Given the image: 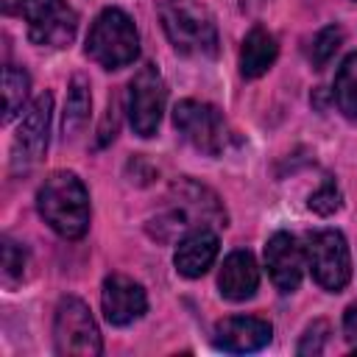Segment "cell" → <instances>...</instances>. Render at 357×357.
<instances>
[{
    "label": "cell",
    "instance_id": "9a60e30c",
    "mask_svg": "<svg viewBox=\"0 0 357 357\" xmlns=\"http://www.w3.org/2000/svg\"><path fill=\"white\" fill-rule=\"evenodd\" d=\"M218 287H220V296L229 298V301H245L257 293L259 287V268H257V259L251 251H231L223 265H220V273H218Z\"/></svg>",
    "mask_w": 357,
    "mask_h": 357
},
{
    "label": "cell",
    "instance_id": "30bf717a",
    "mask_svg": "<svg viewBox=\"0 0 357 357\" xmlns=\"http://www.w3.org/2000/svg\"><path fill=\"white\" fill-rule=\"evenodd\" d=\"M50 112H53V98L50 92H42L28 112L22 114V123L14 134L11 142V170L25 173L31 170L47 151V131H50Z\"/></svg>",
    "mask_w": 357,
    "mask_h": 357
},
{
    "label": "cell",
    "instance_id": "4fadbf2b",
    "mask_svg": "<svg viewBox=\"0 0 357 357\" xmlns=\"http://www.w3.org/2000/svg\"><path fill=\"white\" fill-rule=\"evenodd\" d=\"M273 329L265 318L257 315H231L215 324V346L223 351H234V354H245V351H257L262 346H268Z\"/></svg>",
    "mask_w": 357,
    "mask_h": 357
},
{
    "label": "cell",
    "instance_id": "277c9868",
    "mask_svg": "<svg viewBox=\"0 0 357 357\" xmlns=\"http://www.w3.org/2000/svg\"><path fill=\"white\" fill-rule=\"evenodd\" d=\"M86 56L106 70L128 67L139 56V33L134 20L123 8H103L86 33Z\"/></svg>",
    "mask_w": 357,
    "mask_h": 357
},
{
    "label": "cell",
    "instance_id": "9c48e42d",
    "mask_svg": "<svg viewBox=\"0 0 357 357\" xmlns=\"http://www.w3.org/2000/svg\"><path fill=\"white\" fill-rule=\"evenodd\" d=\"M165 103H167V86H165L162 73L153 64L139 67L134 78L128 81V103H126L134 134L153 137L162 123Z\"/></svg>",
    "mask_w": 357,
    "mask_h": 357
},
{
    "label": "cell",
    "instance_id": "7402d4cb",
    "mask_svg": "<svg viewBox=\"0 0 357 357\" xmlns=\"http://www.w3.org/2000/svg\"><path fill=\"white\" fill-rule=\"evenodd\" d=\"M310 209L318 215H332L340 209V190L335 187L332 178H326L312 195H310Z\"/></svg>",
    "mask_w": 357,
    "mask_h": 357
},
{
    "label": "cell",
    "instance_id": "3957f363",
    "mask_svg": "<svg viewBox=\"0 0 357 357\" xmlns=\"http://www.w3.org/2000/svg\"><path fill=\"white\" fill-rule=\"evenodd\" d=\"M162 28L170 45L184 56H215L218 25L198 0H165L159 6Z\"/></svg>",
    "mask_w": 357,
    "mask_h": 357
},
{
    "label": "cell",
    "instance_id": "8992f818",
    "mask_svg": "<svg viewBox=\"0 0 357 357\" xmlns=\"http://www.w3.org/2000/svg\"><path fill=\"white\" fill-rule=\"evenodd\" d=\"M304 257L312 271V279L329 290L340 293L351 279V254L349 243L337 229H321L310 231L304 240Z\"/></svg>",
    "mask_w": 357,
    "mask_h": 357
},
{
    "label": "cell",
    "instance_id": "5bb4252c",
    "mask_svg": "<svg viewBox=\"0 0 357 357\" xmlns=\"http://www.w3.org/2000/svg\"><path fill=\"white\" fill-rule=\"evenodd\" d=\"M218 248H220V243H218V234L212 229H195L178 240L176 254H173V265L181 276L198 279L218 259Z\"/></svg>",
    "mask_w": 357,
    "mask_h": 357
},
{
    "label": "cell",
    "instance_id": "cb8c5ba5",
    "mask_svg": "<svg viewBox=\"0 0 357 357\" xmlns=\"http://www.w3.org/2000/svg\"><path fill=\"white\" fill-rule=\"evenodd\" d=\"M343 332H346V340L354 343V349H357V304H351L346 310V315H343Z\"/></svg>",
    "mask_w": 357,
    "mask_h": 357
},
{
    "label": "cell",
    "instance_id": "7c38bea8",
    "mask_svg": "<svg viewBox=\"0 0 357 357\" xmlns=\"http://www.w3.org/2000/svg\"><path fill=\"white\" fill-rule=\"evenodd\" d=\"M304 245L287 234V231H276L268 245H265V265L271 273V282L276 284L279 293H293L301 284L304 276Z\"/></svg>",
    "mask_w": 357,
    "mask_h": 357
},
{
    "label": "cell",
    "instance_id": "2e32d148",
    "mask_svg": "<svg viewBox=\"0 0 357 357\" xmlns=\"http://www.w3.org/2000/svg\"><path fill=\"white\" fill-rule=\"evenodd\" d=\"M276 56H279L276 36L271 31H265L262 25H257L243 39V47H240V73L245 78H259V75H265L273 67Z\"/></svg>",
    "mask_w": 357,
    "mask_h": 357
},
{
    "label": "cell",
    "instance_id": "52a82bcc",
    "mask_svg": "<svg viewBox=\"0 0 357 357\" xmlns=\"http://www.w3.org/2000/svg\"><path fill=\"white\" fill-rule=\"evenodd\" d=\"M53 340H56V351L70 357H98L103 351L98 324L89 307L75 296H64L59 301L53 318Z\"/></svg>",
    "mask_w": 357,
    "mask_h": 357
},
{
    "label": "cell",
    "instance_id": "5b68a950",
    "mask_svg": "<svg viewBox=\"0 0 357 357\" xmlns=\"http://www.w3.org/2000/svg\"><path fill=\"white\" fill-rule=\"evenodd\" d=\"M6 14L28 20V36L42 47H67L78 31V14L64 0H3Z\"/></svg>",
    "mask_w": 357,
    "mask_h": 357
},
{
    "label": "cell",
    "instance_id": "d6986e66",
    "mask_svg": "<svg viewBox=\"0 0 357 357\" xmlns=\"http://www.w3.org/2000/svg\"><path fill=\"white\" fill-rule=\"evenodd\" d=\"M28 89H31V78L22 67L8 64L3 70V120H14L20 114V109L28 100Z\"/></svg>",
    "mask_w": 357,
    "mask_h": 357
},
{
    "label": "cell",
    "instance_id": "ffe728a7",
    "mask_svg": "<svg viewBox=\"0 0 357 357\" xmlns=\"http://www.w3.org/2000/svg\"><path fill=\"white\" fill-rule=\"evenodd\" d=\"M343 45V28L340 25H326L318 31V36L312 39V50H310V61L315 70H324L332 56L337 53V47Z\"/></svg>",
    "mask_w": 357,
    "mask_h": 357
},
{
    "label": "cell",
    "instance_id": "8fae6325",
    "mask_svg": "<svg viewBox=\"0 0 357 357\" xmlns=\"http://www.w3.org/2000/svg\"><path fill=\"white\" fill-rule=\"evenodd\" d=\"M100 307H103V315H106L109 324L128 326L137 318H142V312L148 310V296H145L142 284L134 282L131 276L112 273V276L103 279Z\"/></svg>",
    "mask_w": 357,
    "mask_h": 357
},
{
    "label": "cell",
    "instance_id": "603a6c76",
    "mask_svg": "<svg viewBox=\"0 0 357 357\" xmlns=\"http://www.w3.org/2000/svg\"><path fill=\"white\" fill-rule=\"evenodd\" d=\"M326 337H329V324L326 321H312L307 326V332H304V337H301V343H298L296 351L298 354H321Z\"/></svg>",
    "mask_w": 357,
    "mask_h": 357
},
{
    "label": "cell",
    "instance_id": "ba28073f",
    "mask_svg": "<svg viewBox=\"0 0 357 357\" xmlns=\"http://www.w3.org/2000/svg\"><path fill=\"white\" fill-rule=\"evenodd\" d=\"M173 126L201 153L218 156L229 145V126L223 112L204 100H178L173 109Z\"/></svg>",
    "mask_w": 357,
    "mask_h": 357
},
{
    "label": "cell",
    "instance_id": "ac0fdd59",
    "mask_svg": "<svg viewBox=\"0 0 357 357\" xmlns=\"http://www.w3.org/2000/svg\"><path fill=\"white\" fill-rule=\"evenodd\" d=\"M335 103L349 120H357V50L343 59L335 75Z\"/></svg>",
    "mask_w": 357,
    "mask_h": 357
},
{
    "label": "cell",
    "instance_id": "e0dca14e",
    "mask_svg": "<svg viewBox=\"0 0 357 357\" xmlns=\"http://www.w3.org/2000/svg\"><path fill=\"white\" fill-rule=\"evenodd\" d=\"M89 109H92L89 84H86L84 75H75V78L70 81L67 103H64V117H61V134H64V139H67V137H75V134L86 126Z\"/></svg>",
    "mask_w": 357,
    "mask_h": 357
},
{
    "label": "cell",
    "instance_id": "7a4b0ae2",
    "mask_svg": "<svg viewBox=\"0 0 357 357\" xmlns=\"http://www.w3.org/2000/svg\"><path fill=\"white\" fill-rule=\"evenodd\" d=\"M36 209L42 220L64 240H78L89 229V192L70 170H56L42 181Z\"/></svg>",
    "mask_w": 357,
    "mask_h": 357
},
{
    "label": "cell",
    "instance_id": "44dd1931",
    "mask_svg": "<svg viewBox=\"0 0 357 357\" xmlns=\"http://www.w3.org/2000/svg\"><path fill=\"white\" fill-rule=\"evenodd\" d=\"M22 273H25V248L6 237L3 240V282L14 284L22 279Z\"/></svg>",
    "mask_w": 357,
    "mask_h": 357
},
{
    "label": "cell",
    "instance_id": "6da1fadb",
    "mask_svg": "<svg viewBox=\"0 0 357 357\" xmlns=\"http://www.w3.org/2000/svg\"><path fill=\"white\" fill-rule=\"evenodd\" d=\"M206 223L226 226V212L218 195L190 178H181L167 190L165 209L148 220V234L159 243H170L195 229H206Z\"/></svg>",
    "mask_w": 357,
    "mask_h": 357
}]
</instances>
